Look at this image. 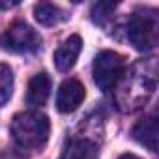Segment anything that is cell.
<instances>
[{
  "label": "cell",
  "mask_w": 159,
  "mask_h": 159,
  "mask_svg": "<svg viewBox=\"0 0 159 159\" xmlns=\"http://www.w3.org/2000/svg\"><path fill=\"white\" fill-rule=\"evenodd\" d=\"M155 83H157L155 58L139 60L116 83L118 109L124 112H133V111L144 107L155 90Z\"/></svg>",
  "instance_id": "cell-1"
},
{
  "label": "cell",
  "mask_w": 159,
  "mask_h": 159,
  "mask_svg": "<svg viewBox=\"0 0 159 159\" xmlns=\"http://www.w3.org/2000/svg\"><path fill=\"white\" fill-rule=\"evenodd\" d=\"M10 129L17 146L25 150H39L49 140L51 122L38 111H25L13 116Z\"/></svg>",
  "instance_id": "cell-2"
},
{
  "label": "cell",
  "mask_w": 159,
  "mask_h": 159,
  "mask_svg": "<svg viewBox=\"0 0 159 159\" xmlns=\"http://www.w3.org/2000/svg\"><path fill=\"white\" fill-rule=\"evenodd\" d=\"M125 36L137 51H152L157 45L159 21L153 10L135 11L125 23Z\"/></svg>",
  "instance_id": "cell-3"
},
{
  "label": "cell",
  "mask_w": 159,
  "mask_h": 159,
  "mask_svg": "<svg viewBox=\"0 0 159 159\" xmlns=\"http://www.w3.org/2000/svg\"><path fill=\"white\" fill-rule=\"evenodd\" d=\"M0 45H2L4 51H10V52L34 54L41 47V38L26 23H13L0 36Z\"/></svg>",
  "instance_id": "cell-4"
},
{
  "label": "cell",
  "mask_w": 159,
  "mask_h": 159,
  "mask_svg": "<svg viewBox=\"0 0 159 159\" xmlns=\"http://www.w3.org/2000/svg\"><path fill=\"white\" fill-rule=\"evenodd\" d=\"M92 73L94 83L99 86V90L114 88L120 77L124 75V56L114 51H101L94 58Z\"/></svg>",
  "instance_id": "cell-5"
},
{
  "label": "cell",
  "mask_w": 159,
  "mask_h": 159,
  "mask_svg": "<svg viewBox=\"0 0 159 159\" xmlns=\"http://www.w3.org/2000/svg\"><path fill=\"white\" fill-rule=\"evenodd\" d=\"M84 86L75 81V79H67L64 81L58 88V94H56V109L64 114L67 112H73L81 107V103L84 101Z\"/></svg>",
  "instance_id": "cell-6"
},
{
  "label": "cell",
  "mask_w": 159,
  "mask_h": 159,
  "mask_svg": "<svg viewBox=\"0 0 159 159\" xmlns=\"http://www.w3.org/2000/svg\"><path fill=\"white\" fill-rule=\"evenodd\" d=\"M81 49H83V39H81V36H77V34L69 36V38L54 51V66L58 67V71H69V69L75 66L79 54H81Z\"/></svg>",
  "instance_id": "cell-7"
},
{
  "label": "cell",
  "mask_w": 159,
  "mask_h": 159,
  "mask_svg": "<svg viewBox=\"0 0 159 159\" xmlns=\"http://www.w3.org/2000/svg\"><path fill=\"white\" fill-rule=\"evenodd\" d=\"M131 135L139 144L146 146L150 152L155 153L157 152V118H155V114H148V116L140 118L135 124Z\"/></svg>",
  "instance_id": "cell-8"
},
{
  "label": "cell",
  "mask_w": 159,
  "mask_h": 159,
  "mask_svg": "<svg viewBox=\"0 0 159 159\" xmlns=\"http://www.w3.org/2000/svg\"><path fill=\"white\" fill-rule=\"evenodd\" d=\"M49 96H51V77L45 71H41L30 79L26 90V103L32 107H41L47 103Z\"/></svg>",
  "instance_id": "cell-9"
},
{
  "label": "cell",
  "mask_w": 159,
  "mask_h": 159,
  "mask_svg": "<svg viewBox=\"0 0 159 159\" xmlns=\"http://www.w3.org/2000/svg\"><path fill=\"white\" fill-rule=\"evenodd\" d=\"M98 157H99L98 146L88 139H71L60 155V159H98Z\"/></svg>",
  "instance_id": "cell-10"
},
{
  "label": "cell",
  "mask_w": 159,
  "mask_h": 159,
  "mask_svg": "<svg viewBox=\"0 0 159 159\" xmlns=\"http://www.w3.org/2000/svg\"><path fill=\"white\" fill-rule=\"evenodd\" d=\"M34 17L43 26H54V25H60V23L67 21V13L62 8H58L54 4H49V2L36 4L34 6Z\"/></svg>",
  "instance_id": "cell-11"
},
{
  "label": "cell",
  "mask_w": 159,
  "mask_h": 159,
  "mask_svg": "<svg viewBox=\"0 0 159 159\" xmlns=\"http://www.w3.org/2000/svg\"><path fill=\"white\" fill-rule=\"evenodd\" d=\"M13 94V73L10 66L0 64V107H4Z\"/></svg>",
  "instance_id": "cell-12"
},
{
  "label": "cell",
  "mask_w": 159,
  "mask_h": 159,
  "mask_svg": "<svg viewBox=\"0 0 159 159\" xmlns=\"http://www.w3.org/2000/svg\"><path fill=\"white\" fill-rule=\"evenodd\" d=\"M116 10V4L114 2H99L92 8V21L96 25H101L105 26V23L111 19V15L114 13Z\"/></svg>",
  "instance_id": "cell-13"
},
{
  "label": "cell",
  "mask_w": 159,
  "mask_h": 159,
  "mask_svg": "<svg viewBox=\"0 0 159 159\" xmlns=\"http://www.w3.org/2000/svg\"><path fill=\"white\" fill-rule=\"evenodd\" d=\"M19 2H0V10H10L13 6H17Z\"/></svg>",
  "instance_id": "cell-14"
},
{
  "label": "cell",
  "mask_w": 159,
  "mask_h": 159,
  "mask_svg": "<svg viewBox=\"0 0 159 159\" xmlns=\"http://www.w3.org/2000/svg\"><path fill=\"white\" fill-rule=\"evenodd\" d=\"M120 159H140V157H137V155H133V153H124Z\"/></svg>",
  "instance_id": "cell-15"
}]
</instances>
